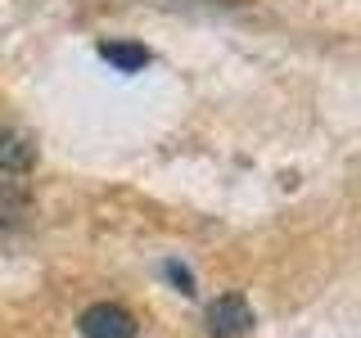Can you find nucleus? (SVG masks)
Masks as SVG:
<instances>
[{
	"label": "nucleus",
	"instance_id": "f257e3e1",
	"mask_svg": "<svg viewBox=\"0 0 361 338\" xmlns=\"http://www.w3.org/2000/svg\"><path fill=\"white\" fill-rule=\"evenodd\" d=\"M77 330H82V338H135L140 325H135V315L127 307H118V302H95V307L82 311Z\"/></svg>",
	"mask_w": 361,
	"mask_h": 338
},
{
	"label": "nucleus",
	"instance_id": "f03ea898",
	"mask_svg": "<svg viewBox=\"0 0 361 338\" xmlns=\"http://www.w3.org/2000/svg\"><path fill=\"white\" fill-rule=\"evenodd\" d=\"M253 334V307L240 293H221L208 307V338H248Z\"/></svg>",
	"mask_w": 361,
	"mask_h": 338
},
{
	"label": "nucleus",
	"instance_id": "7ed1b4c3",
	"mask_svg": "<svg viewBox=\"0 0 361 338\" xmlns=\"http://www.w3.org/2000/svg\"><path fill=\"white\" fill-rule=\"evenodd\" d=\"M37 167V144L32 135L14 127H0V176H27Z\"/></svg>",
	"mask_w": 361,
	"mask_h": 338
},
{
	"label": "nucleus",
	"instance_id": "20e7f679",
	"mask_svg": "<svg viewBox=\"0 0 361 338\" xmlns=\"http://www.w3.org/2000/svg\"><path fill=\"white\" fill-rule=\"evenodd\" d=\"M32 212V189L23 180H0V225H23Z\"/></svg>",
	"mask_w": 361,
	"mask_h": 338
},
{
	"label": "nucleus",
	"instance_id": "39448f33",
	"mask_svg": "<svg viewBox=\"0 0 361 338\" xmlns=\"http://www.w3.org/2000/svg\"><path fill=\"white\" fill-rule=\"evenodd\" d=\"M99 59H109L118 73H140L154 54L145 50V45H135V41H99Z\"/></svg>",
	"mask_w": 361,
	"mask_h": 338
},
{
	"label": "nucleus",
	"instance_id": "423d86ee",
	"mask_svg": "<svg viewBox=\"0 0 361 338\" xmlns=\"http://www.w3.org/2000/svg\"><path fill=\"white\" fill-rule=\"evenodd\" d=\"M163 270H167V280H172V284H176L180 293H195V275H190V270L180 266V262H167Z\"/></svg>",
	"mask_w": 361,
	"mask_h": 338
}]
</instances>
